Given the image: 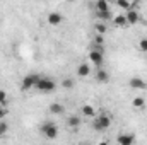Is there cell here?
I'll list each match as a JSON object with an SVG mask.
<instances>
[{"label": "cell", "instance_id": "1", "mask_svg": "<svg viewBox=\"0 0 147 145\" xmlns=\"http://www.w3.org/2000/svg\"><path fill=\"white\" fill-rule=\"evenodd\" d=\"M34 89L38 92H41V94H51V92L57 91V82L51 77H39Z\"/></svg>", "mask_w": 147, "mask_h": 145}, {"label": "cell", "instance_id": "2", "mask_svg": "<svg viewBox=\"0 0 147 145\" xmlns=\"http://www.w3.org/2000/svg\"><path fill=\"white\" fill-rule=\"evenodd\" d=\"M39 133H41L45 138H48V140H55V138L58 137V126H57V123H53V121H45V123L39 126Z\"/></svg>", "mask_w": 147, "mask_h": 145}, {"label": "cell", "instance_id": "3", "mask_svg": "<svg viewBox=\"0 0 147 145\" xmlns=\"http://www.w3.org/2000/svg\"><path fill=\"white\" fill-rule=\"evenodd\" d=\"M111 126V118L110 114L106 113H101V114H96L94 116V121H92V128L96 132H105Z\"/></svg>", "mask_w": 147, "mask_h": 145}, {"label": "cell", "instance_id": "4", "mask_svg": "<svg viewBox=\"0 0 147 145\" xmlns=\"http://www.w3.org/2000/svg\"><path fill=\"white\" fill-rule=\"evenodd\" d=\"M89 62L92 65H96L98 68L103 67V63H105V50H103V46H94L89 51Z\"/></svg>", "mask_w": 147, "mask_h": 145}, {"label": "cell", "instance_id": "5", "mask_svg": "<svg viewBox=\"0 0 147 145\" xmlns=\"http://www.w3.org/2000/svg\"><path fill=\"white\" fill-rule=\"evenodd\" d=\"M39 77H41V75H38V73H28L26 77H22L21 91H22V92H28V91L34 89L36 84H38V80H39Z\"/></svg>", "mask_w": 147, "mask_h": 145}, {"label": "cell", "instance_id": "6", "mask_svg": "<svg viewBox=\"0 0 147 145\" xmlns=\"http://www.w3.org/2000/svg\"><path fill=\"white\" fill-rule=\"evenodd\" d=\"M128 87L134 91H144V89H147V82L142 77H132L128 80Z\"/></svg>", "mask_w": 147, "mask_h": 145}, {"label": "cell", "instance_id": "7", "mask_svg": "<svg viewBox=\"0 0 147 145\" xmlns=\"http://www.w3.org/2000/svg\"><path fill=\"white\" fill-rule=\"evenodd\" d=\"M125 17H127V24H128V26H135V24H139V21H140V15H139V12H137L135 9H128L127 14H125Z\"/></svg>", "mask_w": 147, "mask_h": 145}, {"label": "cell", "instance_id": "8", "mask_svg": "<svg viewBox=\"0 0 147 145\" xmlns=\"http://www.w3.org/2000/svg\"><path fill=\"white\" fill-rule=\"evenodd\" d=\"M46 22H48L50 26H60V24L63 22V15H62L60 12H50L48 17H46Z\"/></svg>", "mask_w": 147, "mask_h": 145}, {"label": "cell", "instance_id": "9", "mask_svg": "<svg viewBox=\"0 0 147 145\" xmlns=\"http://www.w3.org/2000/svg\"><path fill=\"white\" fill-rule=\"evenodd\" d=\"M116 142H118L120 145H134L135 137H134V135H130V133H121V135H118Z\"/></svg>", "mask_w": 147, "mask_h": 145}, {"label": "cell", "instance_id": "10", "mask_svg": "<svg viewBox=\"0 0 147 145\" xmlns=\"http://www.w3.org/2000/svg\"><path fill=\"white\" fill-rule=\"evenodd\" d=\"M96 17H98V21L110 22L113 19V14H111V10H96Z\"/></svg>", "mask_w": 147, "mask_h": 145}, {"label": "cell", "instance_id": "11", "mask_svg": "<svg viewBox=\"0 0 147 145\" xmlns=\"http://www.w3.org/2000/svg\"><path fill=\"white\" fill-rule=\"evenodd\" d=\"M89 73H91V67H89L87 63H80V65L77 67V77L86 79V77H89Z\"/></svg>", "mask_w": 147, "mask_h": 145}, {"label": "cell", "instance_id": "12", "mask_svg": "<svg viewBox=\"0 0 147 145\" xmlns=\"http://www.w3.org/2000/svg\"><path fill=\"white\" fill-rule=\"evenodd\" d=\"M48 109H50V113H51V114H57V116H60V114H63V113H65L63 104H60V103H51Z\"/></svg>", "mask_w": 147, "mask_h": 145}, {"label": "cell", "instance_id": "13", "mask_svg": "<svg viewBox=\"0 0 147 145\" xmlns=\"http://www.w3.org/2000/svg\"><path fill=\"white\" fill-rule=\"evenodd\" d=\"M96 80H98V82H101V84H106V82L110 80V73L99 67V68H98V72H96Z\"/></svg>", "mask_w": 147, "mask_h": 145}, {"label": "cell", "instance_id": "14", "mask_svg": "<svg viewBox=\"0 0 147 145\" xmlns=\"http://www.w3.org/2000/svg\"><path fill=\"white\" fill-rule=\"evenodd\" d=\"M113 24L116 26V28H125V26H128L127 24V17L125 15H113Z\"/></svg>", "mask_w": 147, "mask_h": 145}, {"label": "cell", "instance_id": "15", "mask_svg": "<svg viewBox=\"0 0 147 145\" xmlns=\"http://www.w3.org/2000/svg\"><path fill=\"white\" fill-rule=\"evenodd\" d=\"M94 31H96V34H106V31H108V26H106V22H103V21H98V22L94 24Z\"/></svg>", "mask_w": 147, "mask_h": 145}, {"label": "cell", "instance_id": "16", "mask_svg": "<svg viewBox=\"0 0 147 145\" xmlns=\"http://www.w3.org/2000/svg\"><path fill=\"white\" fill-rule=\"evenodd\" d=\"M94 9H96V10H111L110 2H108V0H96Z\"/></svg>", "mask_w": 147, "mask_h": 145}, {"label": "cell", "instance_id": "17", "mask_svg": "<svg viewBox=\"0 0 147 145\" xmlns=\"http://www.w3.org/2000/svg\"><path fill=\"white\" fill-rule=\"evenodd\" d=\"M82 114L87 116V118H94V116H96V109L92 108L91 104H84V106H82Z\"/></svg>", "mask_w": 147, "mask_h": 145}, {"label": "cell", "instance_id": "18", "mask_svg": "<svg viewBox=\"0 0 147 145\" xmlns=\"http://www.w3.org/2000/svg\"><path fill=\"white\" fill-rule=\"evenodd\" d=\"M67 123H69V126L74 128V130H77L79 126H80V123H82V119L79 118V116H69V119H67Z\"/></svg>", "mask_w": 147, "mask_h": 145}, {"label": "cell", "instance_id": "19", "mask_svg": "<svg viewBox=\"0 0 147 145\" xmlns=\"http://www.w3.org/2000/svg\"><path fill=\"white\" fill-rule=\"evenodd\" d=\"M132 106H134L135 109H144V108H146V99H144V97H140V96H139V97H134Z\"/></svg>", "mask_w": 147, "mask_h": 145}, {"label": "cell", "instance_id": "20", "mask_svg": "<svg viewBox=\"0 0 147 145\" xmlns=\"http://www.w3.org/2000/svg\"><path fill=\"white\" fill-rule=\"evenodd\" d=\"M74 85H75V80L70 79V77H67V79L62 80V87L63 89H74Z\"/></svg>", "mask_w": 147, "mask_h": 145}, {"label": "cell", "instance_id": "21", "mask_svg": "<svg viewBox=\"0 0 147 145\" xmlns=\"http://www.w3.org/2000/svg\"><path fill=\"white\" fill-rule=\"evenodd\" d=\"M116 5H118L120 9H123V10H128V9H132V3H130V0H116Z\"/></svg>", "mask_w": 147, "mask_h": 145}, {"label": "cell", "instance_id": "22", "mask_svg": "<svg viewBox=\"0 0 147 145\" xmlns=\"http://www.w3.org/2000/svg\"><path fill=\"white\" fill-rule=\"evenodd\" d=\"M0 104H2V106H7V104H9V96H7V92L2 91V89H0Z\"/></svg>", "mask_w": 147, "mask_h": 145}, {"label": "cell", "instance_id": "23", "mask_svg": "<svg viewBox=\"0 0 147 145\" xmlns=\"http://www.w3.org/2000/svg\"><path fill=\"white\" fill-rule=\"evenodd\" d=\"M105 44V34H96L94 38V46H103Z\"/></svg>", "mask_w": 147, "mask_h": 145}, {"label": "cell", "instance_id": "24", "mask_svg": "<svg viewBox=\"0 0 147 145\" xmlns=\"http://www.w3.org/2000/svg\"><path fill=\"white\" fill-rule=\"evenodd\" d=\"M7 132H9V123L5 119H2L0 121V135H5Z\"/></svg>", "mask_w": 147, "mask_h": 145}, {"label": "cell", "instance_id": "25", "mask_svg": "<svg viewBox=\"0 0 147 145\" xmlns=\"http://www.w3.org/2000/svg\"><path fill=\"white\" fill-rule=\"evenodd\" d=\"M139 50H140V51H144V53H147V39H146V38L139 41Z\"/></svg>", "mask_w": 147, "mask_h": 145}, {"label": "cell", "instance_id": "26", "mask_svg": "<svg viewBox=\"0 0 147 145\" xmlns=\"http://www.w3.org/2000/svg\"><path fill=\"white\" fill-rule=\"evenodd\" d=\"M5 114H7V108H5V106H2V104H0V118H3V116H5Z\"/></svg>", "mask_w": 147, "mask_h": 145}, {"label": "cell", "instance_id": "27", "mask_svg": "<svg viewBox=\"0 0 147 145\" xmlns=\"http://www.w3.org/2000/svg\"><path fill=\"white\" fill-rule=\"evenodd\" d=\"M146 19H147V12H146Z\"/></svg>", "mask_w": 147, "mask_h": 145}]
</instances>
